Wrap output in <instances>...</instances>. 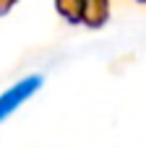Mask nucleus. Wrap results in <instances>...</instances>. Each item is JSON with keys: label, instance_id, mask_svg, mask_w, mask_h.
I'll use <instances>...</instances> for the list:
<instances>
[{"label": "nucleus", "instance_id": "obj_1", "mask_svg": "<svg viewBox=\"0 0 146 148\" xmlns=\"http://www.w3.org/2000/svg\"><path fill=\"white\" fill-rule=\"evenodd\" d=\"M39 86H42V78L39 75H29V78L18 81L16 86H10L8 91H3L0 94V120H5L10 112H16Z\"/></svg>", "mask_w": 146, "mask_h": 148}]
</instances>
